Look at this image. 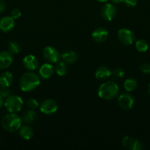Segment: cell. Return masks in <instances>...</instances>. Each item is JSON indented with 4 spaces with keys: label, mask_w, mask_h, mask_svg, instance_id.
<instances>
[{
    "label": "cell",
    "mask_w": 150,
    "mask_h": 150,
    "mask_svg": "<svg viewBox=\"0 0 150 150\" xmlns=\"http://www.w3.org/2000/svg\"><path fill=\"white\" fill-rule=\"evenodd\" d=\"M91 37L95 42H103L108 38V31L103 27H99L92 32Z\"/></svg>",
    "instance_id": "obj_13"
},
{
    "label": "cell",
    "mask_w": 150,
    "mask_h": 150,
    "mask_svg": "<svg viewBox=\"0 0 150 150\" xmlns=\"http://www.w3.org/2000/svg\"><path fill=\"white\" fill-rule=\"evenodd\" d=\"M111 70H110L108 67L106 66H101L98 67L96 70L95 76L97 79L103 80V79H107L111 76Z\"/></svg>",
    "instance_id": "obj_17"
},
{
    "label": "cell",
    "mask_w": 150,
    "mask_h": 150,
    "mask_svg": "<svg viewBox=\"0 0 150 150\" xmlns=\"http://www.w3.org/2000/svg\"><path fill=\"white\" fill-rule=\"evenodd\" d=\"M116 14V8L114 4L107 3L101 7V17L106 21H111L115 18Z\"/></svg>",
    "instance_id": "obj_10"
},
{
    "label": "cell",
    "mask_w": 150,
    "mask_h": 150,
    "mask_svg": "<svg viewBox=\"0 0 150 150\" xmlns=\"http://www.w3.org/2000/svg\"><path fill=\"white\" fill-rule=\"evenodd\" d=\"M41 83V80L38 75L27 72L21 76L19 80V86L20 89L24 92H30L36 89Z\"/></svg>",
    "instance_id": "obj_1"
},
{
    "label": "cell",
    "mask_w": 150,
    "mask_h": 150,
    "mask_svg": "<svg viewBox=\"0 0 150 150\" xmlns=\"http://www.w3.org/2000/svg\"><path fill=\"white\" fill-rule=\"evenodd\" d=\"M26 105H27V107L29 109L35 110L39 107V103H38V101L37 100L32 98V99H29V100H27Z\"/></svg>",
    "instance_id": "obj_25"
},
{
    "label": "cell",
    "mask_w": 150,
    "mask_h": 150,
    "mask_svg": "<svg viewBox=\"0 0 150 150\" xmlns=\"http://www.w3.org/2000/svg\"><path fill=\"white\" fill-rule=\"evenodd\" d=\"M24 101L18 95H9L4 100V107L10 113H17L21 110Z\"/></svg>",
    "instance_id": "obj_4"
},
{
    "label": "cell",
    "mask_w": 150,
    "mask_h": 150,
    "mask_svg": "<svg viewBox=\"0 0 150 150\" xmlns=\"http://www.w3.org/2000/svg\"><path fill=\"white\" fill-rule=\"evenodd\" d=\"M43 55L44 59L50 63H56L60 57L58 51L51 46L46 47L43 51Z\"/></svg>",
    "instance_id": "obj_9"
},
{
    "label": "cell",
    "mask_w": 150,
    "mask_h": 150,
    "mask_svg": "<svg viewBox=\"0 0 150 150\" xmlns=\"http://www.w3.org/2000/svg\"><path fill=\"white\" fill-rule=\"evenodd\" d=\"M122 145L126 149L131 150H141L144 149V144L139 140L133 139L130 136H126L122 139Z\"/></svg>",
    "instance_id": "obj_7"
},
{
    "label": "cell",
    "mask_w": 150,
    "mask_h": 150,
    "mask_svg": "<svg viewBox=\"0 0 150 150\" xmlns=\"http://www.w3.org/2000/svg\"><path fill=\"white\" fill-rule=\"evenodd\" d=\"M117 36L119 41L124 45H131L135 40V37L132 31L127 29H119Z\"/></svg>",
    "instance_id": "obj_6"
},
{
    "label": "cell",
    "mask_w": 150,
    "mask_h": 150,
    "mask_svg": "<svg viewBox=\"0 0 150 150\" xmlns=\"http://www.w3.org/2000/svg\"><path fill=\"white\" fill-rule=\"evenodd\" d=\"M97 1H100V2H106V1H107L108 0H97Z\"/></svg>",
    "instance_id": "obj_34"
},
{
    "label": "cell",
    "mask_w": 150,
    "mask_h": 150,
    "mask_svg": "<svg viewBox=\"0 0 150 150\" xmlns=\"http://www.w3.org/2000/svg\"><path fill=\"white\" fill-rule=\"evenodd\" d=\"M22 120L16 113H10L1 120V126L7 132L13 133L19 130L21 126Z\"/></svg>",
    "instance_id": "obj_3"
},
{
    "label": "cell",
    "mask_w": 150,
    "mask_h": 150,
    "mask_svg": "<svg viewBox=\"0 0 150 150\" xmlns=\"http://www.w3.org/2000/svg\"><path fill=\"white\" fill-rule=\"evenodd\" d=\"M21 46L16 41H10L8 43V51L12 54H17L20 52Z\"/></svg>",
    "instance_id": "obj_24"
},
{
    "label": "cell",
    "mask_w": 150,
    "mask_h": 150,
    "mask_svg": "<svg viewBox=\"0 0 150 150\" xmlns=\"http://www.w3.org/2000/svg\"><path fill=\"white\" fill-rule=\"evenodd\" d=\"M119 92V86L113 81H106L99 88L98 95L105 100H110L116 98Z\"/></svg>",
    "instance_id": "obj_2"
},
{
    "label": "cell",
    "mask_w": 150,
    "mask_h": 150,
    "mask_svg": "<svg viewBox=\"0 0 150 150\" xmlns=\"http://www.w3.org/2000/svg\"><path fill=\"white\" fill-rule=\"evenodd\" d=\"M13 81V76L12 73L6 71L0 76V86L9 87Z\"/></svg>",
    "instance_id": "obj_19"
},
{
    "label": "cell",
    "mask_w": 150,
    "mask_h": 150,
    "mask_svg": "<svg viewBox=\"0 0 150 150\" xmlns=\"http://www.w3.org/2000/svg\"><path fill=\"white\" fill-rule=\"evenodd\" d=\"M24 67L29 71L35 70L39 66V62L34 55H27L23 59Z\"/></svg>",
    "instance_id": "obj_11"
},
{
    "label": "cell",
    "mask_w": 150,
    "mask_h": 150,
    "mask_svg": "<svg viewBox=\"0 0 150 150\" xmlns=\"http://www.w3.org/2000/svg\"><path fill=\"white\" fill-rule=\"evenodd\" d=\"M148 92H149V93L150 94V83H149V86H148Z\"/></svg>",
    "instance_id": "obj_35"
},
{
    "label": "cell",
    "mask_w": 150,
    "mask_h": 150,
    "mask_svg": "<svg viewBox=\"0 0 150 150\" xmlns=\"http://www.w3.org/2000/svg\"><path fill=\"white\" fill-rule=\"evenodd\" d=\"M4 98H3L2 97L0 96V109H1V108H2L3 105H4Z\"/></svg>",
    "instance_id": "obj_32"
},
{
    "label": "cell",
    "mask_w": 150,
    "mask_h": 150,
    "mask_svg": "<svg viewBox=\"0 0 150 150\" xmlns=\"http://www.w3.org/2000/svg\"><path fill=\"white\" fill-rule=\"evenodd\" d=\"M10 95V89L9 87L0 86V96L3 98H6Z\"/></svg>",
    "instance_id": "obj_26"
},
{
    "label": "cell",
    "mask_w": 150,
    "mask_h": 150,
    "mask_svg": "<svg viewBox=\"0 0 150 150\" xmlns=\"http://www.w3.org/2000/svg\"><path fill=\"white\" fill-rule=\"evenodd\" d=\"M37 117V113L34 110L29 109L24 113L22 120L26 124H31L36 120Z\"/></svg>",
    "instance_id": "obj_20"
},
{
    "label": "cell",
    "mask_w": 150,
    "mask_h": 150,
    "mask_svg": "<svg viewBox=\"0 0 150 150\" xmlns=\"http://www.w3.org/2000/svg\"><path fill=\"white\" fill-rule=\"evenodd\" d=\"M118 103H119V106L122 109L125 110V111H129V110L132 109V107L134 106L135 100L129 94L124 93L119 96V99H118Z\"/></svg>",
    "instance_id": "obj_8"
},
{
    "label": "cell",
    "mask_w": 150,
    "mask_h": 150,
    "mask_svg": "<svg viewBox=\"0 0 150 150\" xmlns=\"http://www.w3.org/2000/svg\"><path fill=\"white\" fill-rule=\"evenodd\" d=\"M19 135L24 140H30L34 136V131L31 127L28 125L21 126L19 128Z\"/></svg>",
    "instance_id": "obj_18"
},
{
    "label": "cell",
    "mask_w": 150,
    "mask_h": 150,
    "mask_svg": "<svg viewBox=\"0 0 150 150\" xmlns=\"http://www.w3.org/2000/svg\"><path fill=\"white\" fill-rule=\"evenodd\" d=\"M58 109L57 102L52 99H47L43 101L40 105V110L41 112L46 115H51L54 114Z\"/></svg>",
    "instance_id": "obj_5"
},
{
    "label": "cell",
    "mask_w": 150,
    "mask_h": 150,
    "mask_svg": "<svg viewBox=\"0 0 150 150\" xmlns=\"http://www.w3.org/2000/svg\"><path fill=\"white\" fill-rule=\"evenodd\" d=\"M6 10V3L4 0H0V13H2Z\"/></svg>",
    "instance_id": "obj_31"
},
{
    "label": "cell",
    "mask_w": 150,
    "mask_h": 150,
    "mask_svg": "<svg viewBox=\"0 0 150 150\" xmlns=\"http://www.w3.org/2000/svg\"><path fill=\"white\" fill-rule=\"evenodd\" d=\"M54 71L58 76H64L68 71L66 63L63 61H57L54 66Z\"/></svg>",
    "instance_id": "obj_21"
},
{
    "label": "cell",
    "mask_w": 150,
    "mask_h": 150,
    "mask_svg": "<svg viewBox=\"0 0 150 150\" xmlns=\"http://www.w3.org/2000/svg\"><path fill=\"white\" fill-rule=\"evenodd\" d=\"M15 26L14 19L10 16H4L0 19V31L3 32H10Z\"/></svg>",
    "instance_id": "obj_14"
},
{
    "label": "cell",
    "mask_w": 150,
    "mask_h": 150,
    "mask_svg": "<svg viewBox=\"0 0 150 150\" xmlns=\"http://www.w3.org/2000/svg\"><path fill=\"white\" fill-rule=\"evenodd\" d=\"M21 16V12L19 9L16 8V9H13V10L11 11L10 13V17L13 18V19H18Z\"/></svg>",
    "instance_id": "obj_29"
},
{
    "label": "cell",
    "mask_w": 150,
    "mask_h": 150,
    "mask_svg": "<svg viewBox=\"0 0 150 150\" xmlns=\"http://www.w3.org/2000/svg\"><path fill=\"white\" fill-rule=\"evenodd\" d=\"M135 48H136L137 51H139V52H146L149 48L148 42L145 40H138L135 42Z\"/></svg>",
    "instance_id": "obj_23"
},
{
    "label": "cell",
    "mask_w": 150,
    "mask_h": 150,
    "mask_svg": "<svg viewBox=\"0 0 150 150\" xmlns=\"http://www.w3.org/2000/svg\"><path fill=\"white\" fill-rule=\"evenodd\" d=\"M139 70L142 73L149 74L150 73V64L149 63H144V64H141L139 67Z\"/></svg>",
    "instance_id": "obj_27"
},
{
    "label": "cell",
    "mask_w": 150,
    "mask_h": 150,
    "mask_svg": "<svg viewBox=\"0 0 150 150\" xmlns=\"http://www.w3.org/2000/svg\"><path fill=\"white\" fill-rule=\"evenodd\" d=\"M112 1H113V3H114V4H121V2H124V0H111Z\"/></svg>",
    "instance_id": "obj_33"
},
{
    "label": "cell",
    "mask_w": 150,
    "mask_h": 150,
    "mask_svg": "<svg viewBox=\"0 0 150 150\" xmlns=\"http://www.w3.org/2000/svg\"><path fill=\"white\" fill-rule=\"evenodd\" d=\"M54 67L49 63L44 64L39 69V76L43 79H48L53 76Z\"/></svg>",
    "instance_id": "obj_15"
},
{
    "label": "cell",
    "mask_w": 150,
    "mask_h": 150,
    "mask_svg": "<svg viewBox=\"0 0 150 150\" xmlns=\"http://www.w3.org/2000/svg\"><path fill=\"white\" fill-rule=\"evenodd\" d=\"M61 59L66 64H72L78 59V56L76 52L73 51H66L61 54Z\"/></svg>",
    "instance_id": "obj_16"
},
{
    "label": "cell",
    "mask_w": 150,
    "mask_h": 150,
    "mask_svg": "<svg viewBox=\"0 0 150 150\" xmlns=\"http://www.w3.org/2000/svg\"><path fill=\"white\" fill-rule=\"evenodd\" d=\"M138 0H124V3L128 7H133L137 4Z\"/></svg>",
    "instance_id": "obj_30"
},
{
    "label": "cell",
    "mask_w": 150,
    "mask_h": 150,
    "mask_svg": "<svg viewBox=\"0 0 150 150\" xmlns=\"http://www.w3.org/2000/svg\"><path fill=\"white\" fill-rule=\"evenodd\" d=\"M13 61V54L7 51L0 52V69H6L11 65Z\"/></svg>",
    "instance_id": "obj_12"
},
{
    "label": "cell",
    "mask_w": 150,
    "mask_h": 150,
    "mask_svg": "<svg viewBox=\"0 0 150 150\" xmlns=\"http://www.w3.org/2000/svg\"><path fill=\"white\" fill-rule=\"evenodd\" d=\"M138 86L136 80L134 79H128L124 83V88L126 92H132L135 90Z\"/></svg>",
    "instance_id": "obj_22"
},
{
    "label": "cell",
    "mask_w": 150,
    "mask_h": 150,
    "mask_svg": "<svg viewBox=\"0 0 150 150\" xmlns=\"http://www.w3.org/2000/svg\"><path fill=\"white\" fill-rule=\"evenodd\" d=\"M113 75L114 77L117 78V79H121L124 76V71L121 68H116L113 71Z\"/></svg>",
    "instance_id": "obj_28"
}]
</instances>
